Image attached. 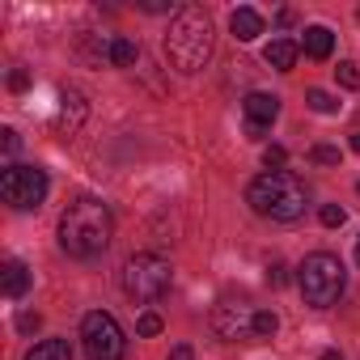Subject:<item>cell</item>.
Here are the masks:
<instances>
[{"instance_id": "7c38bea8", "label": "cell", "mask_w": 360, "mask_h": 360, "mask_svg": "<svg viewBox=\"0 0 360 360\" xmlns=\"http://www.w3.org/2000/svg\"><path fill=\"white\" fill-rule=\"evenodd\" d=\"M60 102H64V106H60V131H68V136H72V131L85 123V98H81L77 89H68Z\"/></svg>"}, {"instance_id": "7402d4cb", "label": "cell", "mask_w": 360, "mask_h": 360, "mask_svg": "<svg viewBox=\"0 0 360 360\" xmlns=\"http://www.w3.org/2000/svg\"><path fill=\"white\" fill-rule=\"evenodd\" d=\"M309 157H314L318 165H339V148H330V144H318Z\"/></svg>"}, {"instance_id": "f546056e", "label": "cell", "mask_w": 360, "mask_h": 360, "mask_svg": "<svg viewBox=\"0 0 360 360\" xmlns=\"http://www.w3.org/2000/svg\"><path fill=\"white\" fill-rule=\"evenodd\" d=\"M322 360H343V352H322Z\"/></svg>"}, {"instance_id": "ac0fdd59", "label": "cell", "mask_w": 360, "mask_h": 360, "mask_svg": "<svg viewBox=\"0 0 360 360\" xmlns=\"http://www.w3.org/2000/svg\"><path fill=\"white\" fill-rule=\"evenodd\" d=\"M280 330V318L271 314V309H259V318H255V339H271Z\"/></svg>"}, {"instance_id": "4316f807", "label": "cell", "mask_w": 360, "mask_h": 360, "mask_svg": "<svg viewBox=\"0 0 360 360\" xmlns=\"http://www.w3.org/2000/svg\"><path fill=\"white\" fill-rule=\"evenodd\" d=\"M0 136H5V140H0V144H5V157H13V153H18V144H22V140H18V131H13V127H5Z\"/></svg>"}, {"instance_id": "9c48e42d", "label": "cell", "mask_w": 360, "mask_h": 360, "mask_svg": "<svg viewBox=\"0 0 360 360\" xmlns=\"http://www.w3.org/2000/svg\"><path fill=\"white\" fill-rule=\"evenodd\" d=\"M242 110H246V136H250V140H263V131H267V127L276 123V115H280V98H276V94H246Z\"/></svg>"}, {"instance_id": "52a82bcc", "label": "cell", "mask_w": 360, "mask_h": 360, "mask_svg": "<svg viewBox=\"0 0 360 360\" xmlns=\"http://www.w3.org/2000/svg\"><path fill=\"white\" fill-rule=\"evenodd\" d=\"M0 195H5L9 208L30 212L47 200V174L39 165H5V174H0Z\"/></svg>"}, {"instance_id": "8992f818", "label": "cell", "mask_w": 360, "mask_h": 360, "mask_svg": "<svg viewBox=\"0 0 360 360\" xmlns=\"http://www.w3.org/2000/svg\"><path fill=\"white\" fill-rule=\"evenodd\" d=\"M81 343H85L89 360H123V352H127L123 326L106 309H94V314L81 318Z\"/></svg>"}, {"instance_id": "484cf974", "label": "cell", "mask_w": 360, "mask_h": 360, "mask_svg": "<svg viewBox=\"0 0 360 360\" xmlns=\"http://www.w3.org/2000/svg\"><path fill=\"white\" fill-rule=\"evenodd\" d=\"M39 326H43V318H39V314H18V330H26V335H30V330H39Z\"/></svg>"}, {"instance_id": "5b68a950", "label": "cell", "mask_w": 360, "mask_h": 360, "mask_svg": "<svg viewBox=\"0 0 360 360\" xmlns=\"http://www.w3.org/2000/svg\"><path fill=\"white\" fill-rule=\"evenodd\" d=\"M123 288L136 305H153L169 292V263L157 259V255H131L127 267H123Z\"/></svg>"}, {"instance_id": "2e32d148", "label": "cell", "mask_w": 360, "mask_h": 360, "mask_svg": "<svg viewBox=\"0 0 360 360\" xmlns=\"http://www.w3.org/2000/svg\"><path fill=\"white\" fill-rule=\"evenodd\" d=\"M136 56H140V47H136L131 39H123V34H119V39H110V47H106V60H110L115 68H131V64H136Z\"/></svg>"}, {"instance_id": "cb8c5ba5", "label": "cell", "mask_w": 360, "mask_h": 360, "mask_svg": "<svg viewBox=\"0 0 360 360\" xmlns=\"http://www.w3.org/2000/svg\"><path fill=\"white\" fill-rule=\"evenodd\" d=\"M267 284H271V288L288 284V267H284V263H271V267H267Z\"/></svg>"}, {"instance_id": "d6986e66", "label": "cell", "mask_w": 360, "mask_h": 360, "mask_svg": "<svg viewBox=\"0 0 360 360\" xmlns=\"http://www.w3.org/2000/svg\"><path fill=\"white\" fill-rule=\"evenodd\" d=\"M335 81H339L343 89H360V68H356L352 60H343V64L335 68Z\"/></svg>"}, {"instance_id": "9a60e30c", "label": "cell", "mask_w": 360, "mask_h": 360, "mask_svg": "<svg viewBox=\"0 0 360 360\" xmlns=\"http://www.w3.org/2000/svg\"><path fill=\"white\" fill-rule=\"evenodd\" d=\"M26 360H72V347L68 339H43L26 352Z\"/></svg>"}, {"instance_id": "8fae6325", "label": "cell", "mask_w": 360, "mask_h": 360, "mask_svg": "<svg viewBox=\"0 0 360 360\" xmlns=\"http://www.w3.org/2000/svg\"><path fill=\"white\" fill-rule=\"evenodd\" d=\"M229 30H233L238 43H255V39L263 34V13H259V9H233Z\"/></svg>"}, {"instance_id": "d4e9b609", "label": "cell", "mask_w": 360, "mask_h": 360, "mask_svg": "<svg viewBox=\"0 0 360 360\" xmlns=\"http://www.w3.org/2000/svg\"><path fill=\"white\" fill-rule=\"evenodd\" d=\"M26 85H30V72H26V68H13V72H9V89H13V94H22Z\"/></svg>"}, {"instance_id": "1f68e13d", "label": "cell", "mask_w": 360, "mask_h": 360, "mask_svg": "<svg viewBox=\"0 0 360 360\" xmlns=\"http://www.w3.org/2000/svg\"><path fill=\"white\" fill-rule=\"evenodd\" d=\"M356 259H360V242H356Z\"/></svg>"}, {"instance_id": "44dd1931", "label": "cell", "mask_w": 360, "mask_h": 360, "mask_svg": "<svg viewBox=\"0 0 360 360\" xmlns=\"http://www.w3.org/2000/svg\"><path fill=\"white\" fill-rule=\"evenodd\" d=\"M136 335H144V339L161 335V318H157V314H140V318H136Z\"/></svg>"}, {"instance_id": "f1b7e54d", "label": "cell", "mask_w": 360, "mask_h": 360, "mask_svg": "<svg viewBox=\"0 0 360 360\" xmlns=\"http://www.w3.org/2000/svg\"><path fill=\"white\" fill-rule=\"evenodd\" d=\"M140 9H144V13H165L169 5H165V0H144V5H140Z\"/></svg>"}, {"instance_id": "603a6c76", "label": "cell", "mask_w": 360, "mask_h": 360, "mask_svg": "<svg viewBox=\"0 0 360 360\" xmlns=\"http://www.w3.org/2000/svg\"><path fill=\"white\" fill-rule=\"evenodd\" d=\"M263 161H267V169H280V165H284V161H288V153H284V148H280V144H271V148H267V153H263Z\"/></svg>"}, {"instance_id": "4fadbf2b", "label": "cell", "mask_w": 360, "mask_h": 360, "mask_svg": "<svg viewBox=\"0 0 360 360\" xmlns=\"http://www.w3.org/2000/svg\"><path fill=\"white\" fill-rule=\"evenodd\" d=\"M330 51H335V34L326 26H309L305 30V56L309 60H326Z\"/></svg>"}, {"instance_id": "ffe728a7", "label": "cell", "mask_w": 360, "mask_h": 360, "mask_svg": "<svg viewBox=\"0 0 360 360\" xmlns=\"http://www.w3.org/2000/svg\"><path fill=\"white\" fill-rule=\"evenodd\" d=\"M318 217H322V225H326V229H339V225L347 221V212H343L339 204H322V212H318Z\"/></svg>"}, {"instance_id": "3957f363", "label": "cell", "mask_w": 360, "mask_h": 360, "mask_svg": "<svg viewBox=\"0 0 360 360\" xmlns=\"http://www.w3.org/2000/svg\"><path fill=\"white\" fill-rule=\"evenodd\" d=\"M246 204L259 212V217H271V221H297L309 204L305 195V183L288 169H271V174H259L255 183L246 187Z\"/></svg>"}, {"instance_id": "277c9868", "label": "cell", "mask_w": 360, "mask_h": 360, "mask_svg": "<svg viewBox=\"0 0 360 360\" xmlns=\"http://www.w3.org/2000/svg\"><path fill=\"white\" fill-rule=\"evenodd\" d=\"M297 284H301V297L305 305L314 309H330L339 297H343V263L326 250L309 255L301 267H297Z\"/></svg>"}, {"instance_id": "5bb4252c", "label": "cell", "mask_w": 360, "mask_h": 360, "mask_svg": "<svg viewBox=\"0 0 360 360\" xmlns=\"http://www.w3.org/2000/svg\"><path fill=\"white\" fill-rule=\"evenodd\" d=\"M263 60H267L271 68H280V72H288V68L297 64V43H292V39H276V43H267V51H263Z\"/></svg>"}, {"instance_id": "83f0119b", "label": "cell", "mask_w": 360, "mask_h": 360, "mask_svg": "<svg viewBox=\"0 0 360 360\" xmlns=\"http://www.w3.org/2000/svg\"><path fill=\"white\" fill-rule=\"evenodd\" d=\"M169 360H195V352H191V343H178V347L169 352Z\"/></svg>"}, {"instance_id": "7a4b0ae2", "label": "cell", "mask_w": 360, "mask_h": 360, "mask_svg": "<svg viewBox=\"0 0 360 360\" xmlns=\"http://www.w3.org/2000/svg\"><path fill=\"white\" fill-rule=\"evenodd\" d=\"M165 56L178 72H200L212 56V22L204 18V9L187 5L178 9L174 22H169V34H165Z\"/></svg>"}, {"instance_id": "6da1fadb", "label": "cell", "mask_w": 360, "mask_h": 360, "mask_svg": "<svg viewBox=\"0 0 360 360\" xmlns=\"http://www.w3.org/2000/svg\"><path fill=\"white\" fill-rule=\"evenodd\" d=\"M110 238H115V217H110V208L102 200L81 195V200H72L64 208V217H60V246H64V255L98 259L110 246Z\"/></svg>"}, {"instance_id": "30bf717a", "label": "cell", "mask_w": 360, "mask_h": 360, "mask_svg": "<svg viewBox=\"0 0 360 360\" xmlns=\"http://www.w3.org/2000/svg\"><path fill=\"white\" fill-rule=\"evenodd\" d=\"M0 280H5V297L18 301V297H26V288H30V267H26L22 259H5V267H0Z\"/></svg>"}, {"instance_id": "e0dca14e", "label": "cell", "mask_w": 360, "mask_h": 360, "mask_svg": "<svg viewBox=\"0 0 360 360\" xmlns=\"http://www.w3.org/2000/svg\"><path fill=\"white\" fill-rule=\"evenodd\" d=\"M305 102H309V110H318V115H335V110H339V102H335L326 89H309Z\"/></svg>"}, {"instance_id": "ba28073f", "label": "cell", "mask_w": 360, "mask_h": 360, "mask_svg": "<svg viewBox=\"0 0 360 360\" xmlns=\"http://www.w3.org/2000/svg\"><path fill=\"white\" fill-rule=\"evenodd\" d=\"M255 318H259L255 305H246V301H221V305L212 309V330H217L221 339H229V343L255 339Z\"/></svg>"}, {"instance_id": "4dcf8cb0", "label": "cell", "mask_w": 360, "mask_h": 360, "mask_svg": "<svg viewBox=\"0 0 360 360\" xmlns=\"http://www.w3.org/2000/svg\"><path fill=\"white\" fill-rule=\"evenodd\" d=\"M352 148H356V153H360V131H356V136H352Z\"/></svg>"}]
</instances>
